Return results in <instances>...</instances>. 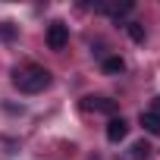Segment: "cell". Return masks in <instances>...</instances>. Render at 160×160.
I'll return each instance as SVG.
<instances>
[{
    "label": "cell",
    "instance_id": "6da1fadb",
    "mask_svg": "<svg viewBox=\"0 0 160 160\" xmlns=\"http://www.w3.org/2000/svg\"><path fill=\"white\" fill-rule=\"evenodd\" d=\"M16 85L25 94H38V91H44L50 85V72L44 66H25V69L16 72Z\"/></svg>",
    "mask_w": 160,
    "mask_h": 160
},
{
    "label": "cell",
    "instance_id": "7a4b0ae2",
    "mask_svg": "<svg viewBox=\"0 0 160 160\" xmlns=\"http://www.w3.org/2000/svg\"><path fill=\"white\" fill-rule=\"evenodd\" d=\"M69 44V25L66 22H50L47 25V47L50 50H63Z\"/></svg>",
    "mask_w": 160,
    "mask_h": 160
},
{
    "label": "cell",
    "instance_id": "3957f363",
    "mask_svg": "<svg viewBox=\"0 0 160 160\" xmlns=\"http://www.w3.org/2000/svg\"><path fill=\"white\" fill-rule=\"evenodd\" d=\"M82 110H88V113H107V116H113V113L119 110V104H116V101H110V98H85V101H82Z\"/></svg>",
    "mask_w": 160,
    "mask_h": 160
},
{
    "label": "cell",
    "instance_id": "277c9868",
    "mask_svg": "<svg viewBox=\"0 0 160 160\" xmlns=\"http://www.w3.org/2000/svg\"><path fill=\"white\" fill-rule=\"evenodd\" d=\"M126 135H129V122H126L122 116H113V119L107 122V138L116 144V141H122Z\"/></svg>",
    "mask_w": 160,
    "mask_h": 160
},
{
    "label": "cell",
    "instance_id": "5b68a950",
    "mask_svg": "<svg viewBox=\"0 0 160 160\" xmlns=\"http://www.w3.org/2000/svg\"><path fill=\"white\" fill-rule=\"evenodd\" d=\"M141 126H144V132H151V135H160V116H157V113H151V110H141Z\"/></svg>",
    "mask_w": 160,
    "mask_h": 160
},
{
    "label": "cell",
    "instance_id": "8992f818",
    "mask_svg": "<svg viewBox=\"0 0 160 160\" xmlns=\"http://www.w3.org/2000/svg\"><path fill=\"white\" fill-rule=\"evenodd\" d=\"M122 69H126V60H122V57H107V60H104V72H107V75H119Z\"/></svg>",
    "mask_w": 160,
    "mask_h": 160
},
{
    "label": "cell",
    "instance_id": "52a82bcc",
    "mask_svg": "<svg viewBox=\"0 0 160 160\" xmlns=\"http://www.w3.org/2000/svg\"><path fill=\"white\" fill-rule=\"evenodd\" d=\"M126 32H129V38H132L135 44H144V25H141V22H129Z\"/></svg>",
    "mask_w": 160,
    "mask_h": 160
},
{
    "label": "cell",
    "instance_id": "ba28073f",
    "mask_svg": "<svg viewBox=\"0 0 160 160\" xmlns=\"http://www.w3.org/2000/svg\"><path fill=\"white\" fill-rule=\"evenodd\" d=\"M151 157V144L148 141H135L132 144V160H148Z\"/></svg>",
    "mask_w": 160,
    "mask_h": 160
},
{
    "label": "cell",
    "instance_id": "9c48e42d",
    "mask_svg": "<svg viewBox=\"0 0 160 160\" xmlns=\"http://www.w3.org/2000/svg\"><path fill=\"white\" fill-rule=\"evenodd\" d=\"M16 35V28H13V22H3V25H0V38H3V41H10Z\"/></svg>",
    "mask_w": 160,
    "mask_h": 160
},
{
    "label": "cell",
    "instance_id": "30bf717a",
    "mask_svg": "<svg viewBox=\"0 0 160 160\" xmlns=\"http://www.w3.org/2000/svg\"><path fill=\"white\" fill-rule=\"evenodd\" d=\"M151 113H157V116H160V98H154V107H151Z\"/></svg>",
    "mask_w": 160,
    "mask_h": 160
}]
</instances>
